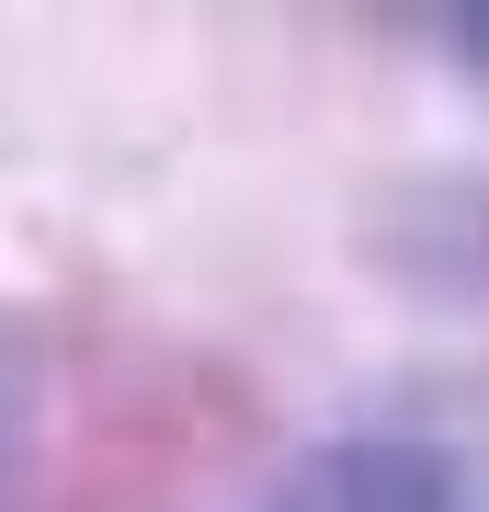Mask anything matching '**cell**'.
<instances>
[{"mask_svg": "<svg viewBox=\"0 0 489 512\" xmlns=\"http://www.w3.org/2000/svg\"><path fill=\"white\" fill-rule=\"evenodd\" d=\"M364 262L399 296L478 308L489 296V171H399L364 205Z\"/></svg>", "mask_w": 489, "mask_h": 512, "instance_id": "6da1fadb", "label": "cell"}, {"mask_svg": "<svg viewBox=\"0 0 489 512\" xmlns=\"http://www.w3.org/2000/svg\"><path fill=\"white\" fill-rule=\"evenodd\" d=\"M262 512H455V456L421 433H330L285 456Z\"/></svg>", "mask_w": 489, "mask_h": 512, "instance_id": "7a4b0ae2", "label": "cell"}, {"mask_svg": "<svg viewBox=\"0 0 489 512\" xmlns=\"http://www.w3.org/2000/svg\"><path fill=\"white\" fill-rule=\"evenodd\" d=\"M444 46H455V69H467L478 92H489V0H467V12L444 23Z\"/></svg>", "mask_w": 489, "mask_h": 512, "instance_id": "3957f363", "label": "cell"}]
</instances>
